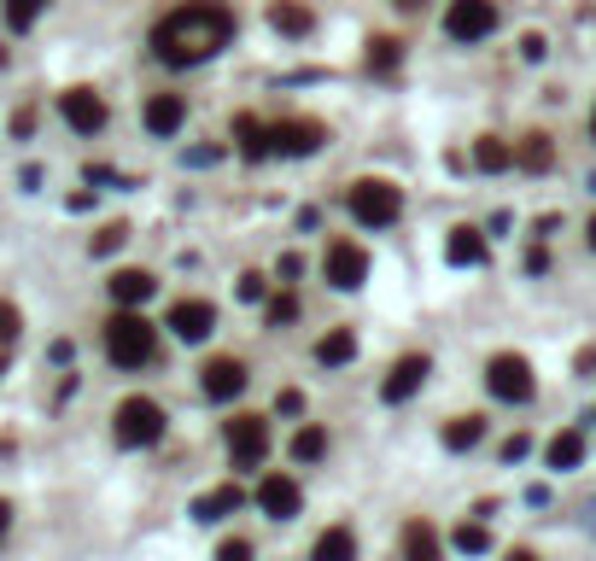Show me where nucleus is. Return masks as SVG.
Listing matches in <instances>:
<instances>
[{"mask_svg": "<svg viewBox=\"0 0 596 561\" xmlns=\"http://www.w3.org/2000/svg\"><path fill=\"white\" fill-rule=\"evenodd\" d=\"M0 374H7V357H0Z\"/></svg>", "mask_w": 596, "mask_h": 561, "instance_id": "8fccbe9b", "label": "nucleus"}, {"mask_svg": "<svg viewBox=\"0 0 596 561\" xmlns=\"http://www.w3.org/2000/svg\"><path fill=\"white\" fill-rule=\"evenodd\" d=\"M526 269H532V276H544V269H550V252H544V246H532V252H526Z\"/></svg>", "mask_w": 596, "mask_h": 561, "instance_id": "ea45409f", "label": "nucleus"}, {"mask_svg": "<svg viewBox=\"0 0 596 561\" xmlns=\"http://www.w3.org/2000/svg\"><path fill=\"white\" fill-rule=\"evenodd\" d=\"M59 117H65L71 123V129L76 135H100V129H106V100H100L94 89H82V82H76V89H65V94H59Z\"/></svg>", "mask_w": 596, "mask_h": 561, "instance_id": "9d476101", "label": "nucleus"}, {"mask_svg": "<svg viewBox=\"0 0 596 561\" xmlns=\"http://www.w3.org/2000/svg\"><path fill=\"white\" fill-rule=\"evenodd\" d=\"M590 135H596V112H590Z\"/></svg>", "mask_w": 596, "mask_h": 561, "instance_id": "09e8293b", "label": "nucleus"}, {"mask_svg": "<svg viewBox=\"0 0 596 561\" xmlns=\"http://www.w3.org/2000/svg\"><path fill=\"white\" fill-rule=\"evenodd\" d=\"M164 427H170V422H164V409L153 398H123L117 415H112V439L123 450H153L164 439Z\"/></svg>", "mask_w": 596, "mask_h": 561, "instance_id": "20e7f679", "label": "nucleus"}, {"mask_svg": "<svg viewBox=\"0 0 596 561\" xmlns=\"http://www.w3.org/2000/svg\"><path fill=\"white\" fill-rule=\"evenodd\" d=\"M293 316H299V299H293V293H275V299H270V310H263V322H270V328L293 322Z\"/></svg>", "mask_w": 596, "mask_h": 561, "instance_id": "473e14b6", "label": "nucleus"}, {"mask_svg": "<svg viewBox=\"0 0 596 561\" xmlns=\"http://www.w3.org/2000/svg\"><path fill=\"white\" fill-rule=\"evenodd\" d=\"M153 351H158V328L140 316V310H117L106 322V357L117 368H147Z\"/></svg>", "mask_w": 596, "mask_h": 561, "instance_id": "f03ea898", "label": "nucleus"}, {"mask_svg": "<svg viewBox=\"0 0 596 561\" xmlns=\"http://www.w3.org/2000/svg\"><path fill=\"white\" fill-rule=\"evenodd\" d=\"M474 164L485 176H503L509 164H515V147H509V141H498V135H480L474 141Z\"/></svg>", "mask_w": 596, "mask_h": 561, "instance_id": "a878e982", "label": "nucleus"}, {"mask_svg": "<svg viewBox=\"0 0 596 561\" xmlns=\"http://www.w3.org/2000/svg\"><path fill=\"white\" fill-rule=\"evenodd\" d=\"M234 35V7L222 0H188V7L164 12L153 24V59L170 71H188V65H205L211 53L229 48Z\"/></svg>", "mask_w": 596, "mask_h": 561, "instance_id": "f257e3e1", "label": "nucleus"}, {"mask_svg": "<svg viewBox=\"0 0 596 561\" xmlns=\"http://www.w3.org/2000/svg\"><path fill=\"white\" fill-rule=\"evenodd\" d=\"M322 276H327V287H339V293H357V287L368 281V252L357 240H327Z\"/></svg>", "mask_w": 596, "mask_h": 561, "instance_id": "6e6552de", "label": "nucleus"}, {"mask_svg": "<svg viewBox=\"0 0 596 561\" xmlns=\"http://www.w3.org/2000/svg\"><path fill=\"white\" fill-rule=\"evenodd\" d=\"M345 205H352V217H357L363 228H393V222L404 217V187L386 181V176H363V181H352Z\"/></svg>", "mask_w": 596, "mask_h": 561, "instance_id": "7ed1b4c3", "label": "nucleus"}, {"mask_svg": "<svg viewBox=\"0 0 596 561\" xmlns=\"http://www.w3.org/2000/svg\"><path fill=\"white\" fill-rule=\"evenodd\" d=\"M398 65H404V41L398 35H375V41H368V71L393 76Z\"/></svg>", "mask_w": 596, "mask_h": 561, "instance_id": "cd10ccee", "label": "nucleus"}, {"mask_svg": "<svg viewBox=\"0 0 596 561\" xmlns=\"http://www.w3.org/2000/svg\"><path fill=\"white\" fill-rule=\"evenodd\" d=\"M550 468H556V474H567V468H579L585 463V433L579 427H567V433H556V439H550Z\"/></svg>", "mask_w": 596, "mask_h": 561, "instance_id": "5701e85b", "label": "nucleus"}, {"mask_svg": "<svg viewBox=\"0 0 596 561\" xmlns=\"http://www.w3.org/2000/svg\"><path fill=\"white\" fill-rule=\"evenodd\" d=\"M404 561H445L439 532L427 527V521H409V527H404Z\"/></svg>", "mask_w": 596, "mask_h": 561, "instance_id": "4be33fe9", "label": "nucleus"}, {"mask_svg": "<svg viewBox=\"0 0 596 561\" xmlns=\"http://www.w3.org/2000/svg\"><path fill=\"white\" fill-rule=\"evenodd\" d=\"M222 439H229L234 468H263V456H270V422H263V415H234V422L222 427Z\"/></svg>", "mask_w": 596, "mask_h": 561, "instance_id": "0eeeda50", "label": "nucleus"}, {"mask_svg": "<svg viewBox=\"0 0 596 561\" xmlns=\"http://www.w3.org/2000/svg\"><path fill=\"white\" fill-rule=\"evenodd\" d=\"M275 409H281V415H299V409H304V392H299V386L275 392Z\"/></svg>", "mask_w": 596, "mask_h": 561, "instance_id": "c9c22d12", "label": "nucleus"}, {"mask_svg": "<svg viewBox=\"0 0 596 561\" xmlns=\"http://www.w3.org/2000/svg\"><path fill=\"white\" fill-rule=\"evenodd\" d=\"M123 240H129V222H106V228H100V235L88 240V252H94V258H112Z\"/></svg>", "mask_w": 596, "mask_h": 561, "instance_id": "2f4dec72", "label": "nucleus"}, {"mask_svg": "<svg viewBox=\"0 0 596 561\" xmlns=\"http://www.w3.org/2000/svg\"><path fill=\"white\" fill-rule=\"evenodd\" d=\"M352 357H357V334H352V328H334V334L316 340V363L322 368H345Z\"/></svg>", "mask_w": 596, "mask_h": 561, "instance_id": "412c9836", "label": "nucleus"}, {"mask_svg": "<svg viewBox=\"0 0 596 561\" xmlns=\"http://www.w3.org/2000/svg\"><path fill=\"white\" fill-rule=\"evenodd\" d=\"M0 71H7V48H0Z\"/></svg>", "mask_w": 596, "mask_h": 561, "instance_id": "de8ad7c7", "label": "nucleus"}, {"mask_svg": "<svg viewBox=\"0 0 596 561\" xmlns=\"http://www.w3.org/2000/svg\"><path fill=\"white\" fill-rule=\"evenodd\" d=\"M30 129H35V106H24V112L12 117V135H30Z\"/></svg>", "mask_w": 596, "mask_h": 561, "instance_id": "a19ab883", "label": "nucleus"}, {"mask_svg": "<svg viewBox=\"0 0 596 561\" xmlns=\"http://www.w3.org/2000/svg\"><path fill=\"white\" fill-rule=\"evenodd\" d=\"M544 53H550V41H544V35H521V59H532V65H539Z\"/></svg>", "mask_w": 596, "mask_h": 561, "instance_id": "e433bc0d", "label": "nucleus"}, {"mask_svg": "<svg viewBox=\"0 0 596 561\" xmlns=\"http://www.w3.org/2000/svg\"><path fill=\"white\" fill-rule=\"evenodd\" d=\"M590 422H596V409H590Z\"/></svg>", "mask_w": 596, "mask_h": 561, "instance_id": "3c124183", "label": "nucleus"}, {"mask_svg": "<svg viewBox=\"0 0 596 561\" xmlns=\"http://www.w3.org/2000/svg\"><path fill=\"white\" fill-rule=\"evenodd\" d=\"M217 561H252V544H245V538H222Z\"/></svg>", "mask_w": 596, "mask_h": 561, "instance_id": "f704fd0d", "label": "nucleus"}, {"mask_svg": "<svg viewBox=\"0 0 596 561\" xmlns=\"http://www.w3.org/2000/svg\"><path fill=\"white\" fill-rule=\"evenodd\" d=\"M199 392H205L211 404L240 398V392H245V363H240V357H211V363L199 368Z\"/></svg>", "mask_w": 596, "mask_h": 561, "instance_id": "ddd939ff", "label": "nucleus"}, {"mask_svg": "<svg viewBox=\"0 0 596 561\" xmlns=\"http://www.w3.org/2000/svg\"><path fill=\"white\" fill-rule=\"evenodd\" d=\"M41 12H48V0H0V18H7V30H30Z\"/></svg>", "mask_w": 596, "mask_h": 561, "instance_id": "c85d7f7f", "label": "nucleus"}, {"mask_svg": "<svg viewBox=\"0 0 596 561\" xmlns=\"http://www.w3.org/2000/svg\"><path fill=\"white\" fill-rule=\"evenodd\" d=\"M311 561H357V538H352V527H327V532L316 538Z\"/></svg>", "mask_w": 596, "mask_h": 561, "instance_id": "393cba45", "label": "nucleus"}, {"mask_svg": "<svg viewBox=\"0 0 596 561\" xmlns=\"http://www.w3.org/2000/svg\"><path fill=\"white\" fill-rule=\"evenodd\" d=\"M445 258L450 263H457V269H480L485 263V235H480V228H450V240H445Z\"/></svg>", "mask_w": 596, "mask_h": 561, "instance_id": "a211bd4d", "label": "nucleus"}, {"mask_svg": "<svg viewBox=\"0 0 596 561\" xmlns=\"http://www.w3.org/2000/svg\"><path fill=\"white\" fill-rule=\"evenodd\" d=\"M445 450H474L485 439V415H457V422H445Z\"/></svg>", "mask_w": 596, "mask_h": 561, "instance_id": "b1692460", "label": "nucleus"}, {"mask_svg": "<svg viewBox=\"0 0 596 561\" xmlns=\"http://www.w3.org/2000/svg\"><path fill=\"white\" fill-rule=\"evenodd\" d=\"M7 527H12V503L0 497V538H7Z\"/></svg>", "mask_w": 596, "mask_h": 561, "instance_id": "37998d69", "label": "nucleus"}, {"mask_svg": "<svg viewBox=\"0 0 596 561\" xmlns=\"http://www.w3.org/2000/svg\"><path fill=\"white\" fill-rule=\"evenodd\" d=\"M240 503H245V491L229 480V486H217V491H205V497H199V503H194V521L217 527V521H229V515H240Z\"/></svg>", "mask_w": 596, "mask_h": 561, "instance_id": "f3484780", "label": "nucleus"}, {"mask_svg": "<svg viewBox=\"0 0 596 561\" xmlns=\"http://www.w3.org/2000/svg\"><path fill=\"white\" fill-rule=\"evenodd\" d=\"M485 386H491V398H503V404H532V392H539L532 363L515 357V351H498V357L485 363Z\"/></svg>", "mask_w": 596, "mask_h": 561, "instance_id": "39448f33", "label": "nucleus"}, {"mask_svg": "<svg viewBox=\"0 0 596 561\" xmlns=\"http://www.w3.org/2000/svg\"><path fill=\"white\" fill-rule=\"evenodd\" d=\"M164 328L181 340V345H199V340H211V328H217V310L205 304V299H176L170 304V316H164Z\"/></svg>", "mask_w": 596, "mask_h": 561, "instance_id": "f8f14e48", "label": "nucleus"}, {"mask_svg": "<svg viewBox=\"0 0 596 561\" xmlns=\"http://www.w3.org/2000/svg\"><path fill=\"white\" fill-rule=\"evenodd\" d=\"M515 164H521V170H532V176H544L550 164H556V147H550V135H526L521 147H515Z\"/></svg>", "mask_w": 596, "mask_h": 561, "instance_id": "bb28decb", "label": "nucleus"}, {"mask_svg": "<svg viewBox=\"0 0 596 561\" xmlns=\"http://www.w3.org/2000/svg\"><path fill=\"white\" fill-rule=\"evenodd\" d=\"M450 544H457L462 555H485L491 550V532H485V521H462L457 532H450Z\"/></svg>", "mask_w": 596, "mask_h": 561, "instance_id": "7c9ffc66", "label": "nucleus"}, {"mask_svg": "<svg viewBox=\"0 0 596 561\" xmlns=\"http://www.w3.org/2000/svg\"><path fill=\"white\" fill-rule=\"evenodd\" d=\"M18 334H24V316H18V304L0 299V345H12Z\"/></svg>", "mask_w": 596, "mask_h": 561, "instance_id": "72a5a7b5", "label": "nucleus"}, {"mask_svg": "<svg viewBox=\"0 0 596 561\" xmlns=\"http://www.w3.org/2000/svg\"><path fill=\"white\" fill-rule=\"evenodd\" d=\"M270 24L281 30V35H311L316 30V12L311 7H304V0H270Z\"/></svg>", "mask_w": 596, "mask_h": 561, "instance_id": "aec40b11", "label": "nucleus"}, {"mask_svg": "<svg viewBox=\"0 0 596 561\" xmlns=\"http://www.w3.org/2000/svg\"><path fill=\"white\" fill-rule=\"evenodd\" d=\"M106 287H112V299H117L123 310H140V304H147V299L158 293V281L147 276V269H117V276H112Z\"/></svg>", "mask_w": 596, "mask_h": 561, "instance_id": "dca6fc26", "label": "nucleus"}, {"mask_svg": "<svg viewBox=\"0 0 596 561\" xmlns=\"http://www.w3.org/2000/svg\"><path fill=\"white\" fill-rule=\"evenodd\" d=\"M585 240H590V252H596V217L585 222Z\"/></svg>", "mask_w": 596, "mask_h": 561, "instance_id": "a18cd8bd", "label": "nucleus"}, {"mask_svg": "<svg viewBox=\"0 0 596 561\" xmlns=\"http://www.w3.org/2000/svg\"><path fill=\"white\" fill-rule=\"evenodd\" d=\"M509 561H539V555H532V550H515V555H509Z\"/></svg>", "mask_w": 596, "mask_h": 561, "instance_id": "49530a36", "label": "nucleus"}, {"mask_svg": "<svg viewBox=\"0 0 596 561\" xmlns=\"http://www.w3.org/2000/svg\"><path fill=\"white\" fill-rule=\"evenodd\" d=\"M258 509L270 515V521H293V515L304 509L299 480H286V474H263V486H258Z\"/></svg>", "mask_w": 596, "mask_h": 561, "instance_id": "4468645a", "label": "nucleus"}, {"mask_svg": "<svg viewBox=\"0 0 596 561\" xmlns=\"http://www.w3.org/2000/svg\"><path fill=\"white\" fill-rule=\"evenodd\" d=\"M263 287H270L263 276H240V287H234V293H240V299H263Z\"/></svg>", "mask_w": 596, "mask_h": 561, "instance_id": "58836bf2", "label": "nucleus"}, {"mask_svg": "<svg viewBox=\"0 0 596 561\" xmlns=\"http://www.w3.org/2000/svg\"><path fill=\"white\" fill-rule=\"evenodd\" d=\"M234 141H240V158H245V164H263V158H270V123H258L252 112L234 117Z\"/></svg>", "mask_w": 596, "mask_h": 561, "instance_id": "6ab92c4d", "label": "nucleus"}, {"mask_svg": "<svg viewBox=\"0 0 596 561\" xmlns=\"http://www.w3.org/2000/svg\"><path fill=\"white\" fill-rule=\"evenodd\" d=\"M322 141H327V129H322L316 117H281V123H270V153H281V158H311Z\"/></svg>", "mask_w": 596, "mask_h": 561, "instance_id": "1a4fd4ad", "label": "nucleus"}, {"mask_svg": "<svg viewBox=\"0 0 596 561\" xmlns=\"http://www.w3.org/2000/svg\"><path fill=\"white\" fill-rule=\"evenodd\" d=\"M393 7H404V12H421V7H427V0H393Z\"/></svg>", "mask_w": 596, "mask_h": 561, "instance_id": "c03bdc74", "label": "nucleus"}, {"mask_svg": "<svg viewBox=\"0 0 596 561\" xmlns=\"http://www.w3.org/2000/svg\"><path fill=\"white\" fill-rule=\"evenodd\" d=\"M299 269H304V258H299V252H286V258H281V281H293Z\"/></svg>", "mask_w": 596, "mask_h": 561, "instance_id": "79ce46f5", "label": "nucleus"}, {"mask_svg": "<svg viewBox=\"0 0 596 561\" xmlns=\"http://www.w3.org/2000/svg\"><path fill=\"white\" fill-rule=\"evenodd\" d=\"M140 117H147V129H153L158 141H170L181 123H188V94H153Z\"/></svg>", "mask_w": 596, "mask_h": 561, "instance_id": "2eb2a0df", "label": "nucleus"}, {"mask_svg": "<svg viewBox=\"0 0 596 561\" xmlns=\"http://www.w3.org/2000/svg\"><path fill=\"white\" fill-rule=\"evenodd\" d=\"M427 374H433V357H427V351H409V357L393 363V374H386V386H380V398L386 404H409L427 386Z\"/></svg>", "mask_w": 596, "mask_h": 561, "instance_id": "9b49d317", "label": "nucleus"}, {"mask_svg": "<svg viewBox=\"0 0 596 561\" xmlns=\"http://www.w3.org/2000/svg\"><path fill=\"white\" fill-rule=\"evenodd\" d=\"M327 456V433L322 427H299L293 433V463H322Z\"/></svg>", "mask_w": 596, "mask_h": 561, "instance_id": "c756f323", "label": "nucleus"}, {"mask_svg": "<svg viewBox=\"0 0 596 561\" xmlns=\"http://www.w3.org/2000/svg\"><path fill=\"white\" fill-rule=\"evenodd\" d=\"M491 30H498V0H450V12H445V35L450 41L474 48V41H485Z\"/></svg>", "mask_w": 596, "mask_h": 561, "instance_id": "423d86ee", "label": "nucleus"}, {"mask_svg": "<svg viewBox=\"0 0 596 561\" xmlns=\"http://www.w3.org/2000/svg\"><path fill=\"white\" fill-rule=\"evenodd\" d=\"M526 450H532V439H526V433H515V439H503V463H521Z\"/></svg>", "mask_w": 596, "mask_h": 561, "instance_id": "4c0bfd02", "label": "nucleus"}]
</instances>
